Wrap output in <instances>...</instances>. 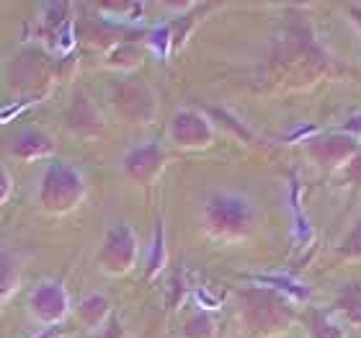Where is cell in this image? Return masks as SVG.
Here are the masks:
<instances>
[{"mask_svg": "<svg viewBox=\"0 0 361 338\" xmlns=\"http://www.w3.org/2000/svg\"><path fill=\"white\" fill-rule=\"evenodd\" d=\"M29 310L39 323L54 325L68 313V294H65V289L57 282H44V284H39L31 292Z\"/></svg>", "mask_w": 361, "mask_h": 338, "instance_id": "7a4b0ae2", "label": "cell"}, {"mask_svg": "<svg viewBox=\"0 0 361 338\" xmlns=\"http://www.w3.org/2000/svg\"><path fill=\"white\" fill-rule=\"evenodd\" d=\"M34 104H37V98H23V101H16V104L3 106V109H0V124H11V121H16L21 114L29 111Z\"/></svg>", "mask_w": 361, "mask_h": 338, "instance_id": "5b68a950", "label": "cell"}, {"mask_svg": "<svg viewBox=\"0 0 361 338\" xmlns=\"http://www.w3.org/2000/svg\"><path fill=\"white\" fill-rule=\"evenodd\" d=\"M54 150L52 140L42 132H23L18 135L13 145V155L21 160H39V158H47L49 152Z\"/></svg>", "mask_w": 361, "mask_h": 338, "instance_id": "3957f363", "label": "cell"}, {"mask_svg": "<svg viewBox=\"0 0 361 338\" xmlns=\"http://www.w3.org/2000/svg\"><path fill=\"white\" fill-rule=\"evenodd\" d=\"M18 277H21V271H18V261H16L13 251L0 248V305L11 297V292L18 284Z\"/></svg>", "mask_w": 361, "mask_h": 338, "instance_id": "277c9868", "label": "cell"}, {"mask_svg": "<svg viewBox=\"0 0 361 338\" xmlns=\"http://www.w3.org/2000/svg\"><path fill=\"white\" fill-rule=\"evenodd\" d=\"M85 183L80 179V173L68 163H52L47 168V176L42 181V202L47 210H70L75 207V202L83 196Z\"/></svg>", "mask_w": 361, "mask_h": 338, "instance_id": "6da1fadb", "label": "cell"}, {"mask_svg": "<svg viewBox=\"0 0 361 338\" xmlns=\"http://www.w3.org/2000/svg\"><path fill=\"white\" fill-rule=\"evenodd\" d=\"M34 338H57V328L52 325V328H47L44 333H39V336H34Z\"/></svg>", "mask_w": 361, "mask_h": 338, "instance_id": "52a82bcc", "label": "cell"}, {"mask_svg": "<svg viewBox=\"0 0 361 338\" xmlns=\"http://www.w3.org/2000/svg\"><path fill=\"white\" fill-rule=\"evenodd\" d=\"M8 194H11V176L6 168H0V204L6 202Z\"/></svg>", "mask_w": 361, "mask_h": 338, "instance_id": "8992f818", "label": "cell"}]
</instances>
